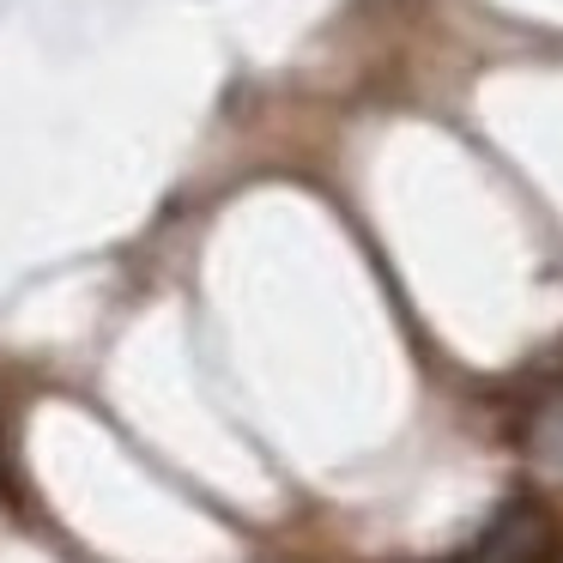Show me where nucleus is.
<instances>
[{
  "label": "nucleus",
  "mask_w": 563,
  "mask_h": 563,
  "mask_svg": "<svg viewBox=\"0 0 563 563\" xmlns=\"http://www.w3.org/2000/svg\"><path fill=\"white\" fill-rule=\"evenodd\" d=\"M551 521L539 509H509L497 533L485 539V563H545L551 558Z\"/></svg>",
  "instance_id": "nucleus-1"
}]
</instances>
